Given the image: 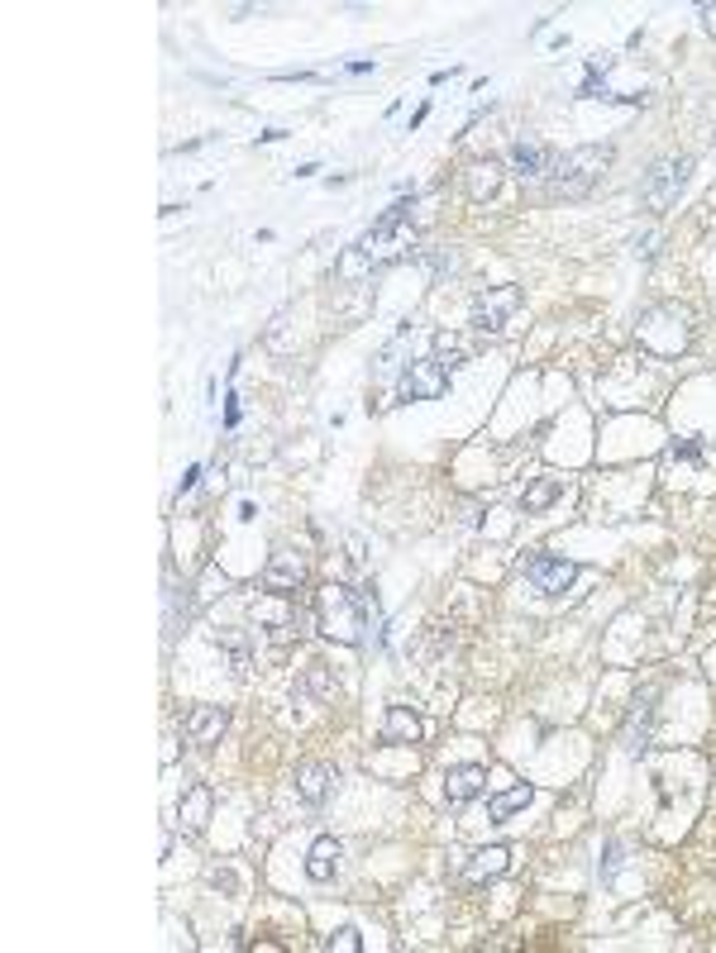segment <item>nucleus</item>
Segmentation results:
<instances>
[{
  "label": "nucleus",
  "instance_id": "1",
  "mask_svg": "<svg viewBox=\"0 0 716 953\" xmlns=\"http://www.w3.org/2000/svg\"><path fill=\"white\" fill-rule=\"evenodd\" d=\"M316 624L334 644H363L368 624H373V606H368L363 591L330 582L316 591Z\"/></svg>",
  "mask_w": 716,
  "mask_h": 953
},
{
  "label": "nucleus",
  "instance_id": "2",
  "mask_svg": "<svg viewBox=\"0 0 716 953\" xmlns=\"http://www.w3.org/2000/svg\"><path fill=\"white\" fill-rule=\"evenodd\" d=\"M415 244V220H411V205H392L382 220L368 229L363 239H358V253L368 258V268H378V262H397L401 253H411Z\"/></svg>",
  "mask_w": 716,
  "mask_h": 953
},
{
  "label": "nucleus",
  "instance_id": "3",
  "mask_svg": "<svg viewBox=\"0 0 716 953\" xmlns=\"http://www.w3.org/2000/svg\"><path fill=\"white\" fill-rule=\"evenodd\" d=\"M612 163V149H578V153H564L559 158V172H554V191L559 196H583L597 177H602V167Z\"/></svg>",
  "mask_w": 716,
  "mask_h": 953
},
{
  "label": "nucleus",
  "instance_id": "4",
  "mask_svg": "<svg viewBox=\"0 0 716 953\" xmlns=\"http://www.w3.org/2000/svg\"><path fill=\"white\" fill-rule=\"evenodd\" d=\"M688 172H692V158H660L644 172V182H640V201L650 205V210H664L668 201L683 191V182H688Z\"/></svg>",
  "mask_w": 716,
  "mask_h": 953
},
{
  "label": "nucleus",
  "instance_id": "5",
  "mask_svg": "<svg viewBox=\"0 0 716 953\" xmlns=\"http://www.w3.org/2000/svg\"><path fill=\"white\" fill-rule=\"evenodd\" d=\"M573 577H578V563L554 558V553H535V558L525 563V582H530L535 591H545V596H559Z\"/></svg>",
  "mask_w": 716,
  "mask_h": 953
},
{
  "label": "nucleus",
  "instance_id": "6",
  "mask_svg": "<svg viewBox=\"0 0 716 953\" xmlns=\"http://www.w3.org/2000/svg\"><path fill=\"white\" fill-rule=\"evenodd\" d=\"M516 310H521V286H497V292L477 296V306H473V324H477L483 334H497L501 324L516 315Z\"/></svg>",
  "mask_w": 716,
  "mask_h": 953
},
{
  "label": "nucleus",
  "instance_id": "7",
  "mask_svg": "<svg viewBox=\"0 0 716 953\" xmlns=\"http://www.w3.org/2000/svg\"><path fill=\"white\" fill-rule=\"evenodd\" d=\"M230 730V710L225 706H196L182 716V734L196 749H210V744H220V734Z\"/></svg>",
  "mask_w": 716,
  "mask_h": 953
},
{
  "label": "nucleus",
  "instance_id": "8",
  "mask_svg": "<svg viewBox=\"0 0 716 953\" xmlns=\"http://www.w3.org/2000/svg\"><path fill=\"white\" fill-rule=\"evenodd\" d=\"M511 172L525 177V182H540V177H554V172H559V153H554V149H545V143L521 139L516 149H511Z\"/></svg>",
  "mask_w": 716,
  "mask_h": 953
},
{
  "label": "nucleus",
  "instance_id": "9",
  "mask_svg": "<svg viewBox=\"0 0 716 953\" xmlns=\"http://www.w3.org/2000/svg\"><path fill=\"white\" fill-rule=\"evenodd\" d=\"M263 587H268L272 596H292V591H302V587H306V563L296 558L292 549L272 553V563L263 568Z\"/></svg>",
  "mask_w": 716,
  "mask_h": 953
},
{
  "label": "nucleus",
  "instance_id": "10",
  "mask_svg": "<svg viewBox=\"0 0 716 953\" xmlns=\"http://www.w3.org/2000/svg\"><path fill=\"white\" fill-rule=\"evenodd\" d=\"M445 386H449V368L435 363V358H425V363H415L411 372H406L401 391L415 396V401H435V396H445Z\"/></svg>",
  "mask_w": 716,
  "mask_h": 953
},
{
  "label": "nucleus",
  "instance_id": "11",
  "mask_svg": "<svg viewBox=\"0 0 716 953\" xmlns=\"http://www.w3.org/2000/svg\"><path fill=\"white\" fill-rule=\"evenodd\" d=\"M210 806H215V791L206 787V782H196V787L182 791V801H177V825H182V835H201V829H206Z\"/></svg>",
  "mask_w": 716,
  "mask_h": 953
},
{
  "label": "nucleus",
  "instance_id": "12",
  "mask_svg": "<svg viewBox=\"0 0 716 953\" xmlns=\"http://www.w3.org/2000/svg\"><path fill=\"white\" fill-rule=\"evenodd\" d=\"M483 791H487V768L463 763V768L445 772V801L449 806H463V801H473V796H483Z\"/></svg>",
  "mask_w": 716,
  "mask_h": 953
},
{
  "label": "nucleus",
  "instance_id": "13",
  "mask_svg": "<svg viewBox=\"0 0 716 953\" xmlns=\"http://www.w3.org/2000/svg\"><path fill=\"white\" fill-rule=\"evenodd\" d=\"M421 734H425V720L415 716L411 706H392L387 716H382V734H378V739L382 744H421Z\"/></svg>",
  "mask_w": 716,
  "mask_h": 953
},
{
  "label": "nucleus",
  "instance_id": "14",
  "mask_svg": "<svg viewBox=\"0 0 716 953\" xmlns=\"http://www.w3.org/2000/svg\"><path fill=\"white\" fill-rule=\"evenodd\" d=\"M330 791H334V772L325 763H306L296 772V796H302L306 806H325Z\"/></svg>",
  "mask_w": 716,
  "mask_h": 953
},
{
  "label": "nucleus",
  "instance_id": "15",
  "mask_svg": "<svg viewBox=\"0 0 716 953\" xmlns=\"http://www.w3.org/2000/svg\"><path fill=\"white\" fill-rule=\"evenodd\" d=\"M654 692H644V701L630 706L626 716V730H621V744H626V754H644V744H650V716H654Z\"/></svg>",
  "mask_w": 716,
  "mask_h": 953
},
{
  "label": "nucleus",
  "instance_id": "16",
  "mask_svg": "<svg viewBox=\"0 0 716 953\" xmlns=\"http://www.w3.org/2000/svg\"><path fill=\"white\" fill-rule=\"evenodd\" d=\"M334 867H340V839L320 835L316 843H310V853H306V877H310V883H330Z\"/></svg>",
  "mask_w": 716,
  "mask_h": 953
},
{
  "label": "nucleus",
  "instance_id": "17",
  "mask_svg": "<svg viewBox=\"0 0 716 953\" xmlns=\"http://www.w3.org/2000/svg\"><path fill=\"white\" fill-rule=\"evenodd\" d=\"M507 867H511V849H501V843H497V849L473 853L469 867H463V883H473V887H477V883H487V877H501Z\"/></svg>",
  "mask_w": 716,
  "mask_h": 953
},
{
  "label": "nucleus",
  "instance_id": "18",
  "mask_svg": "<svg viewBox=\"0 0 716 953\" xmlns=\"http://www.w3.org/2000/svg\"><path fill=\"white\" fill-rule=\"evenodd\" d=\"M559 497H564V477H540V481H530V487L521 491V511L525 515H540V511H549Z\"/></svg>",
  "mask_w": 716,
  "mask_h": 953
},
{
  "label": "nucleus",
  "instance_id": "19",
  "mask_svg": "<svg viewBox=\"0 0 716 953\" xmlns=\"http://www.w3.org/2000/svg\"><path fill=\"white\" fill-rule=\"evenodd\" d=\"M535 801V791L530 787H511V791H497L493 801H487V820H493V825H507L511 815L516 811H525V806Z\"/></svg>",
  "mask_w": 716,
  "mask_h": 953
},
{
  "label": "nucleus",
  "instance_id": "20",
  "mask_svg": "<svg viewBox=\"0 0 716 953\" xmlns=\"http://www.w3.org/2000/svg\"><path fill=\"white\" fill-rule=\"evenodd\" d=\"M497 182H501V167H497V163H473V167H469V196H473V201L493 196Z\"/></svg>",
  "mask_w": 716,
  "mask_h": 953
},
{
  "label": "nucleus",
  "instance_id": "21",
  "mask_svg": "<svg viewBox=\"0 0 716 953\" xmlns=\"http://www.w3.org/2000/svg\"><path fill=\"white\" fill-rule=\"evenodd\" d=\"M463 358H469V344H463L459 334H435V363H445V368H459Z\"/></svg>",
  "mask_w": 716,
  "mask_h": 953
},
{
  "label": "nucleus",
  "instance_id": "22",
  "mask_svg": "<svg viewBox=\"0 0 716 953\" xmlns=\"http://www.w3.org/2000/svg\"><path fill=\"white\" fill-rule=\"evenodd\" d=\"M325 949L330 953H358V949H363V939H358V930H334L325 939Z\"/></svg>",
  "mask_w": 716,
  "mask_h": 953
},
{
  "label": "nucleus",
  "instance_id": "23",
  "mask_svg": "<svg viewBox=\"0 0 716 953\" xmlns=\"http://www.w3.org/2000/svg\"><path fill=\"white\" fill-rule=\"evenodd\" d=\"M621 863H626V859H621V843H612V859H606V877H612Z\"/></svg>",
  "mask_w": 716,
  "mask_h": 953
},
{
  "label": "nucleus",
  "instance_id": "24",
  "mask_svg": "<svg viewBox=\"0 0 716 953\" xmlns=\"http://www.w3.org/2000/svg\"><path fill=\"white\" fill-rule=\"evenodd\" d=\"M674 458H698V443H674Z\"/></svg>",
  "mask_w": 716,
  "mask_h": 953
},
{
  "label": "nucleus",
  "instance_id": "25",
  "mask_svg": "<svg viewBox=\"0 0 716 953\" xmlns=\"http://www.w3.org/2000/svg\"><path fill=\"white\" fill-rule=\"evenodd\" d=\"M702 20H707V29L716 34V5H702Z\"/></svg>",
  "mask_w": 716,
  "mask_h": 953
}]
</instances>
